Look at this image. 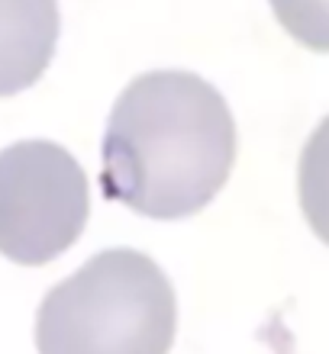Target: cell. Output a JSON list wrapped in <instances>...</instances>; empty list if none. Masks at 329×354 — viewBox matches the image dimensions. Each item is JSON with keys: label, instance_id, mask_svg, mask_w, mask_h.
Segmentation results:
<instances>
[{"label": "cell", "instance_id": "obj_4", "mask_svg": "<svg viewBox=\"0 0 329 354\" xmlns=\"http://www.w3.org/2000/svg\"><path fill=\"white\" fill-rule=\"evenodd\" d=\"M58 42V0H0V97L46 75Z\"/></svg>", "mask_w": 329, "mask_h": 354}, {"label": "cell", "instance_id": "obj_2", "mask_svg": "<svg viewBox=\"0 0 329 354\" xmlns=\"http://www.w3.org/2000/svg\"><path fill=\"white\" fill-rule=\"evenodd\" d=\"M178 299L149 254L110 248L94 254L42 297L39 354H168Z\"/></svg>", "mask_w": 329, "mask_h": 354}, {"label": "cell", "instance_id": "obj_5", "mask_svg": "<svg viewBox=\"0 0 329 354\" xmlns=\"http://www.w3.org/2000/svg\"><path fill=\"white\" fill-rule=\"evenodd\" d=\"M297 196L307 225L329 245V116L313 129L297 165Z\"/></svg>", "mask_w": 329, "mask_h": 354}, {"label": "cell", "instance_id": "obj_6", "mask_svg": "<svg viewBox=\"0 0 329 354\" xmlns=\"http://www.w3.org/2000/svg\"><path fill=\"white\" fill-rule=\"evenodd\" d=\"M278 23L310 52H329V0H268Z\"/></svg>", "mask_w": 329, "mask_h": 354}, {"label": "cell", "instance_id": "obj_1", "mask_svg": "<svg viewBox=\"0 0 329 354\" xmlns=\"http://www.w3.org/2000/svg\"><path fill=\"white\" fill-rule=\"evenodd\" d=\"M100 187L149 219L200 213L235 165V122L213 84L190 71L136 77L113 103Z\"/></svg>", "mask_w": 329, "mask_h": 354}, {"label": "cell", "instance_id": "obj_3", "mask_svg": "<svg viewBox=\"0 0 329 354\" xmlns=\"http://www.w3.org/2000/svg\"><path fill=\"white\" fill-rule=\"evenodd\" d=\"M87 213V177L62 145L29 139L0 151L3 258L29 268L55 261L81 239Z\"/></svg>", "mask_w": 329, "mask_h": 354}]
</instances>
